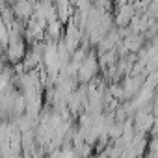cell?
<instances>
[{
    "instance_id": "1",
    "label": "cell",
    "mask_w": 158,
    "mask_h": 158,
    "mask_svg": "<svg viewBox=\"0 0 158 158\" xmlns=\"http://www.w3.org/2000/svg\"><path fill=\"white\" fill-rule=\"evenodd\" d=\"M97 73H99V60L95 58L93 52H89L80 63V67H78V78H80V82L88 84L97 76Z\"/></svg>"
},
{
    "instance_id": "2",
    "label": "cell",
    "mask_w": 158,
    "mask_h": 158,
    "mask_svg": "<svg viewBox=\"0 0 158 158\" xmlns=\"http://www.w3.org/2000/svg\"><path fill=\"white\" fill-rule=\"evenodd\" d=\"M26 54V45H24V37H11L10 45L6 47V58L10 63H21L24 60Z\"/></svg>"
},
{
    "instance_id": "3",
    "label": "cell",
    "mask_w": 158,
    "mask_h": 158,
    "mask_svg": "<svg viewBox=\"0 0 158 158\" xmlns=\"http://www.w3.org/2000/svg\"><path fill=\"white\" fill-rule=\"evenodd\" d=\"M4 69H6V63H4L2 60H0V74H2V73H4Z\"/></svg>"
}]
</instances>
